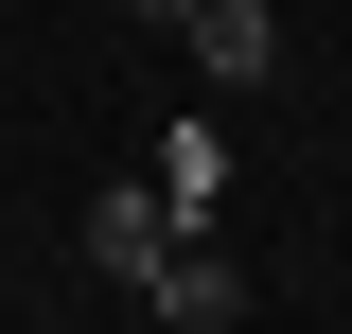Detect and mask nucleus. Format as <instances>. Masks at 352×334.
Segmentation results:
<instances>
[{
	"mask_svg": "<svg viewBox=\"0 0 352 334\" xmlns=\"http://www.w3.org/2000/svg\"><path fill=\"white\" fill-rule=\"evenodd\" d=\"M176 53H194L212 88H264V71H282V18H264V0H194V18H176Z\"/></svg>",
	"mask_w": 352,
	"mask_h": 334,
	"instance_id": "3",
	"label": "nucleus"
},
{
	"mask_svg": "<svg viewBox=\"0 0 352 334\" xmlns=\"http://www.w3.org/2000/svg\"><path fill=\"white\" fill-rule=\"evenodd\" d=\"M71 247H88V282H124V299H141V264L176 247V211H159V176H124V194H88V229H71Z\"/></svg>",
	"mask_w": 352,
	"mask_h": 334,
	"instance_id": "2",
	"label": "nucleus"
},
{
	"mask_svg": "<svg viewBox=\"0 0 352 334\" xmlns=\"http://www.w3.org/2000/svg\"><path fill=\"white\" fill-rule=\"evenodd\" d=\"M141 317L159 334H247V264H229L212 229H176V247L141 264Z\"/></svg>",
	"mask_w": 352,
	"mask_h": 334,
	"instance_id": "1",
	"label": "nucleus"
},
{
	"mask_svg": "<svg viewBox=\"0 0 352 334\" xmlns=\"http://www.w3.org/2000/svg\"><path fill=\"white\" fill-rule=\"evenodd\" d=\"M212 194H229V141L176 124V141H159V211H176V229H212Z\"/></svg>",
	"mask_w": 352,
	"mask_h": 334,
	"instance_id": "4",
	"label": "nucleus"
},
{
	"mask_svg": "<svg viewBox=\"0 0 352 334\" xmlns=\"http://www.w3.org/2000/svg\"><path fill=\"white\" fill-rule=\"evenodd\" d=\"M141 18H159V36H176V18H194V0H141Z\"/></svg>",
	"mask_w": 352,
	"mask_h": 334,
	"instance_id": "5",
	"label": "nucleus"
}]
</instances>
